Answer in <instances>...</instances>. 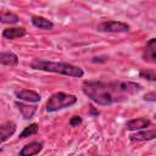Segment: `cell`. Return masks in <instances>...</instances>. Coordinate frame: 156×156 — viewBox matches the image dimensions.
Here are the masks:
<instances>
[{"mask_svg": "<svg viewBox=\"0 0 156 156\" xmlns=\"http://www.w3.org/2000/svg\"><path fill=\"white\" fill-rule=\"evenodd\" d=\"M16 132V124L13 122H6L0 126V144L6 141Z\"/></svg>", "mask_w": 156, "mask_h": 156, "instance_id": "11", "label": "cell"}, {"mask_svg": "<svg viewBox=\"0 0 156 156\" xmlns=\"http://www.w3.org/2000/svg\"><path fill=\"white\" fill-rule=\"evenodd\" d=\"M38 130H39V126H38L37 123H32V124H29L28 127H26V128L23 129V132L20 134V138H21V139H23V138H27V136L34 135V134H37V133H38Z\"/></svg>", "mask_w": 156, "mask_h": 156, "instance_id": "16", "label": "cell"}, {"mask_svg": "<svg viewBox=\"0 0 156 156\" xmlns=\"http://www.w3.org/2000/svg\"><path fill=\"white\" fill-rule=\"evenodd\" d=\"M77 102V98L72 94H67L63 91H58L52 94L48 102H46V111L48 112H55L66 107H69Z\"/></svg>", "mask_w": 156, "mask_h": 156, "instance_id": "3", "label": "cell"}, {"mask_svg": "<svg viewBox=\"0 0 156 156\" xmlns=\"http://www.w3.org/2000/svg\"><path fill=\"white\" fill-rule=\"evenodd\" d=\"M143 58L144 61L150 63L156 62V39L155 38H151L146 43V46L144 48V51H143Z\"/></svg>", "mask_w": 156, "mask_h": 156, "instance_id": "5", "label": "cell"}, {"mask_svg": "<svg viewBox=\"0 0 156 156\" xmlns=\"http://www.w3.org/2000/svg\"><path fill=\"white\" fill-rule=\"evenodd\" d=\"M43 149V144L40 141H32L29 144H27L26 146H23V149L20 151L21 156H33L37 155Z\"/></svg>", "mask_w": 156, "mask_h": 156, "instance_id": "9", "label": "cell"}, {"mask_svg": "<svg viewBox=\"0 0 156 156\" xmlns=\"http://www.w3.org/2000/svg\"><path fill=\"white\" fill-rule=\"evenodd\" d=\"M16 106L18 108V111L21 112L22 117L24 119H29L34 116L35 111H37V106L35 105H28V104H23V102H16Z\"/></svg>", "mask_w": 156, "mask_h": 156, "instance_id": "12", "label": "cell"}, {"mask_svg": "<svg viewBox=\"0 0 156 156\" xmlns=\"http://www.w3.org/2000/svg\"><path fill=\"white\" fill-rule=\"evenodd\" d=\"M156 136L155 130H146V132H136L134 134L129 135V139L132 141H144V140H152Z\"/></svg>", "mask_w": 156, "mask_h": 156, "instance_id": "14", "label": "cell"}, {"mask_svg": "<svg viewBox=\"0 0 156 156\" xmlns=\"http://www.w3.org/2000/svg\"><path fill=\"white\" fill-rule=\"evenodd\" d=\"M24 35H27V30L23 27H9V28H5L2 32V37L5 39H10V40L17 39V38H21Z\"/></svg>", "mask_w": 156, "mask_h": 156, "instance_id": "6", "label": "cell"}, {"mask_svg": "<svg viewBox=\"0 0 156 156\" xmlns=\"http://www.w3.org/2000/svg\"><path fill=\"white\" fill-rule=\"evenodd\" d=\"M155 98H156V94L154 91H151L150 94L145 95L144 96V100H147V101H155Z\"/></svg>", "mask_w": 156, "mask_h": 156, "instance_id": "19", "label": "cell"}, {"mask_svg": "<svg viewBox=\"0 0 156 156\" xmlns=\"http://www.w3.org/2000/svg\"><path fill=\"white\" fill-rule=\"evenodd\" d=\"M32 24L39 29H45V30L54 28V23L41 16H32Z\"/></svg>", "mask_w": 156, "mask_h": 156, "instance_id": "13", "label": "cell"}, {"mask_svg": "<svg viewBox=\"0 0 156 156\" xmlns=\"http://www.w3.org/2000/svg\"><path fill=\"white\" fill-rule=\"evenodd\" d=\"M139 76L140 78H144V79H147V80H156V74H155V71L152 69H141L139 72Z\"/></svg>", "mask_w": 156, "mask_h": 156, "instance_id": "17", "label": "cell"}, {"mask_svg": "<svg viewBox=\"0 0 156 156\" xmlns=\"http://www.w3.org/2000/svg\"><path fill=\"white\" fill-rule=\"evenodd\" d=\"M151 124L150 119L145 118V117H140V118H134L127 122L126 128L129 130H138V129H144L146 127H149Z\"/></svg>", "mask_w": 156, "mask_h": 156, "instance_id": "8", "label": "cell"}, {"mask_svg": "<svg viewBox=\"0 0 156 156\" xmlns=\"http://www.w3.org/2000/svg\"><path fill=\"white\" fill-rule=\"evenodd\" d=\"M129 24L119 21H107L102 22L98 26V30L100 32H111V33H122L129 30Z\"/></svg>", "mask_w": 156, "mask_h": 156, "instance_id": "4", "label": "cell"}, {"mask_svg": "<svg viewBox=\"0 0 156 156\" xmlns=\"http://www.w3.org/2000/svg\"><path fill=\"white\" fill-rule=\"evenodd\" d=\"M15 95L17 96V99L20 100H24V101H28V102H38L40 101L41 96L33 91V90H28V89H24V90H20V91H16Z\"/></svg>", "mask_w": 156, "mask_h": 156, "instance_id": "7", "label": "cell"}, {"mask_svg": "<svg viewBox=\"0 0 156 156\" xmlns=\"http://www.w3.org/2000/svg\"><path fill=\"white\" fill-rule=\"evenodd\" d=\"M0 65L9 66V67H16L18 65V57L16 54L11 51L0 52Z\"/></svg>", "mask_w": 156, "mask_h": 156, "instance_id": "10", "label": "cell"}, {"mask_svg": "<svg viewBox=\"0 0 156 156\" xmlns=\"http://www.w3.org/2000/svg\"><path fill=\"white\" fill-rule=\"evenodd\" d=\"M20 21L18 16L13 12L10 11H1L0 12V23H5V24H15Z\"/></svg>", "mask_w": 156, "mask_h": 156, "instance_id": "15", "label": "cell"}, {"mask_svg": "<svg viewBox=\"0 0 156 156\" xmlns=\"http://www.w3.org/2000/svg\"><path fill=\"white\" fill-rule=\"evenodd\" d=\"M83 93L98 105H112L127 101L133 95L138 94L143 87L135 82H84Z\"/></svg>", "mask_w": 156, "mask_h": 156, "instance_id": "1", "label": "cell"}, {"mask_svg": "<svg viewBox=\"0 0 156 156\" xmlns=\"http://www.w3.org/2000/svg\"><path fill=\"white\" fill-rule=\"evenodd\" d=\"M30 67L34 69H40V71H46V72H52V73H60L63 76L68 77H77L80 78L83 77L84 72L80 67L74 66L68 62H54V61H46V60H34L30 63Z\"/></svg>", "mask_w": 156, "mask_h": 156, "instance_id": "2", "label": "cell"}, {"mask_svg": "<svg viewBox=\"0 0 156 156\" xmlns=\"http://www.w3.org/2000/svg\"><path fill=\"white\" fill-rule=\"evenodd\" d=\"M82 123V118L79 117V116H73L71 119H69V124L72 126V127H76V126H78V124H80Z\"/></svg>", "mask_w": 156, "mask_h": 156, "instance_id": "18", "label": "cell"}]
</instances>
